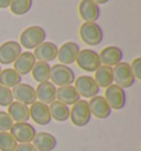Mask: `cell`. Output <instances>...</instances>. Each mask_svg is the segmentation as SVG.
Wrapping results in <instances>:
<instances>
[{
	"label": "cell",
	"instance_id": "obj_1",
	"mask_svg": "<svg viewBox=\"0 0 141 151\" xmlns=\"http://www.w3.org/2000/svg\"><path fill=\"white\" fill-rule=\"evenodd\" d=\"M46 37L45 30L39 25H31L24 29L20 34V45L32 50L44 42Z\"/></svg>",
	"mask_w": 141,
	"mask_h": 151
},
{
	"label": "cell",
	"instance_id": "obj_2",
	"mask_svg": "<svg viewBox=\"0 0 141 151\" xmlns=\"http://www.w3.org/2000/svg\"><path fill=\"white\" fill-rule=\"evenodd\" d=\"M50 80L53 85H58V87L72 85L75 81L74 71L64 64H54L51 66Z\"/></svg>",
	"mask_w": 141,
	"mask_h": 151
},
{
	"label": "cell",
	"instance_id": "obj_3",
	"mask_svg": "<svg viewBox=\"0 0 141 151\" xmlns=\"http://www.w3.org/2000/svg\"><path fill=\"white\" fill-rule=\"evenodd\" d=\"M79 37L85 44L95 46L103 41L104 33L96 22H84L79 28Z\"/></svg>",
	"mask_w": 141,
	"mask_h": 151
},
{
	"label": "cell",
	"instance_id": "obj_4",
	"mask_svg": "<svg viewBox=\"0 0 141 151\" xmlns=\"http://www.w3.org/2000/svg\"><path fill=\"white\" fill-rule=\"evenodd\" d=\"M70 118L72 124L76 127H84L91 122V114L89 110L88 101L79 99L77 103L72 105L70 109Z\"/></svg>",
	"mask_w": 141,
	"mask_h": 151
},
{
	"label": "cell",
	"instance_id": "obj_5",
	"mask_svg": "<svg viewBox=\"0 0 141 151\" xmlns=\"http://www.w3.org/2000/svg\"><path fill=\"white\" fill-rule=\"evenodd\" d=\"M112 77L116 85L121 88H129L135 84V76H133L130 65L126 62H120L112 67Z\"/></svg>",
	"mask_w": 141,
	"mask_h": 151
},
{
	"label": "cell",
	"instance_id": "obj_6",
	"mask_svg": "<svg viewBox=\"0 0 141 151\" xmlns=\"http://www.w3.org/2000/svg\"><path fill=\"white\" fill-rule=\"evenodd\" d=\"M75 62L78 65L79 68H82L83 71L88 72V73L95 72L101 65L98 53L94 50H89V49L79 50Z\"/></svg>",
	"mask_w": 141,
	"mask_h": 151
},
{
	"label": "cell",
	"instance_id": "obj_7",
	"mask_svg": "<svg viewBox=\"0 0 141 151\" xmlns=\"http://www.w3.org/2000/svg\"><path fill=\"white\" fill-rule=\"evenodd\" d=\"M74 87L79 96L84 98H91L99 93V86L95 82L94 77L88 75H81L75 78Z\"/></svg>",
	"mask_w": 141,
	"mask_h": 151
},
{
	"label": "cell",
	"instance_id": "obj_8",
	"mask_svg": "<svg viewBox=\"0 0 141 151\" xmlns=\"http://www.w3.org/2000/svg\"><path fill=\"white\" fill-rule=\"evenodd\" d=\"M10 134L17 142L19 143H31L35 136V128L29 122H16L10 128Z\"/></svg>",
	"mask_w": 141,
	"mask_h": 151
},
{
	"label": "cell",
	"instance_id": "obj_9",
	"mask_svg": "<svg viewBox=\"0 0 141 151\" xmlns=\"http://www.w3.org/2000/svg\"><path fill=\"white\" fill-rule=\"evenodd\" d=\"M104 97L112 109L119 110L124 108L126 105V93L124 88L116 84H112L110 86L106 87Z\"/></svg>",
	"mask_w": 141,
	"mask_h": 151
},
{
	"label": "cell",
	"instance_id": "obj_10",
	"mask_svg": "<svg viewBox=\"0 0 141 151\" xmlns=\"http://www.w3.org/2000/svg\"><path fill=\"white\" fill-rule=\"evenodd\" d=\"M22 52V46L17 41H6L0 44V64H12Z\"/></svg>",
	"mask_w": 141,
	"mask_h": 151
},
{
	"label": "cell",
	"instance_id": "obj_11",
	"mask_svg": "<svg viewBox=\"0 0 141 151\" xmlns=\"http://www.w3.org/2000/svg\"><path fill=\"white\" fill-rule=\"evenodd\" d=\"M29 114L30 118L40 126H46L52 120L49 105H45L41 101H35L32 105H30Z\"/></svg>",
	"mask_w": 141,
	"mask_h": 151
},
{
	"label": "cell",
	"instance_id": "obj_12",
	"mask_svg": "<svg viewBox=\"0 0 141 151\" xmlns=\"http://www.w3.org/2000/svg\"><path fill=\"white\" fill-rule=\"evenodd\" d=\"M11 92H12L13 99H16V101H19L21 104L29 106L37 101L35 89L29 84L20 83L17 86H14L11 89Z\"/></svg>",
	"mask_w": 141,
	"mask_h": 151
},
{
	"label": "cell",
	"instance_id": "obj_13",
	"mask_svg": "<svg viewBox=\"0 0 141 151\" xmlns=\"http://www.w3.org/2000/svg\"><path fill=\"white\" fill-rule=\"evenodd\" d=\"M88 106H89L91 116L96 117L97 119H106L110 116L112 108L109 107L104 96L96 95L91 97L88 101Z\"/></svg>",
	"mask_w": 141,
	"mask_h": 151
},
{
	"label": "cell",
	"instance_id": "obj_14",
	"mask_svg": "<svg viewBox=\"0 0 141 151\" xmlns=\"http://www.w3.org/2000/svg\"><path fill=\"white\" fill-rule=\"evenodd\" d=\"M78 52L79 46L77 43L72 42V41L65 42L58 47L56 59L60 61V64H64V65L73 64L76 61Z\"/></svg>",
	"mask_w": 141,
	"mask_h": 151
},
{
	"label": "cell",
	"instance_id": "obj_15",
	"mask_svg": "<svg viewBox=\"0 0 141 151\" xmlns=\"http://www.w3.org/2000/svg\"><path fill=\"white\" fill-rule=\"evenodd\" d=\"M37 60L34 58L32 52H21V54L17 58V60L13 62V70L19 73L21 76L27 75L31 73Z\"/></svg>",
	"mask_w": 141,
	"mask_h": 151
},
{
	"label": "cell",
	"instance_id": "obj_16",
	"mask_svg": "<svg viewBox=\"0 0 141 151\" xmlns=\"http://www.w3.org/2000/svg\"><path fill=\"white\" fill-rule=\"evenodd\" d=\"M100 63L101 65H107V66H115L116 64L120 63L122 60V51L118 46L109 45L104 47L103 50L98 53Z\"/></svg>",
	"mask_w": 141,
	"mask_h": 151
},
{
	"label": "cell",
	"instance_id": "obj_17",
	"mask_svg": "<svg viewBox=\"0 0 141 151\" xmlns=\"http://www.w3.org/2000/svg\"><path fill=\"white\" fill-rule=\"evenodd\" d=\"M58 47L53 42H43L34 49V58L41 62H52L58 56Z\"/></svg>",
	"mask_w": 141,
	"mask_h": 151
},
{
	"label": "cell",
	"instance_id": "obj_18",
	"mask_svg": "<svg viewBox=\"0 0 141 151\" xmlns=\"http://www.w3.org/2000/svg\"><path fill=\"white\" fill-rule=\"evenodd\" d=\"M78 12L85 22H96L99 18L100 10L93 0H82L78 4Z\"/></svg>",
	"mask_w": 141,
	"mask_h": 151
},
{
	"label": "cell",
	"instance_id": "obj_19",
	"mask_svg": "<svg viewBox=\"0 0 141 151\" xmlns=\"http://www.w3.org/2000/svg\"><path fill=\"white\" fill-rule=\"evenodd\" d=\"M35 89L37 99L45 105H50L54 101H56V87L51 82L39 83Z\"/></svg>",
	"mask_w": 141,
	"mask_h": 151
},
{
	"label": "cell",
	"instance_id": "obj_20",
	"mask_svg": "<svg viewBox=\"0 0 141 151\" xmlns=\"http://www.w3.org/2000/svg\"><path fill=\"white\" fill-rule=\"evenodd\" d=\"M32 145L37 151H52L56 147L58 141H56V138L50 132L40 131L35 134L32 140Z\"/></svg>",
	"mask_w": 141,
	"mask_h": 151
},
{
	"label": "cell",
	"instance_id": "obj_21",
	"mask_svg": "<svg viewBox=\"0 0 141 151\" xmlns=\"http://www.w3.org/2000/svg\"><path fill=\"white\" fill-rule=\"evenodd\" d=\"M79 99H81V96L73 85H67V86L56 88V101H61L66 106L74 105Z\"/></svg>",
	"mask_w": 141,
	"mask_h": 151
},
{
	"label": "cell",
	"instance_id": "obj_22",
	"mask_svg": "<svg viewBox=\"0 0 141 151\" xmlns=\"http://www.w3.org/2000/svg\"><path fill=\"white\" fill-rule=\"evenodd\" d=\"M8 115L13 122H27L30 119L29 107L19 101H12L8 106Z\"/></svg>",
	"mask_w": 141,
	"mask_h": 151
},
{
	"label": "cell",
	"instance_id": "obj_23",
	"mask_svg": "<svg viewBox=\"0 0 141 151\" xmlns=\"http://www.w3.org/2000/svg\"><path fill=\"white\" fill-rule=\"evenodd\" d=\"M94 80L97 83V85L100 87H108L114 83V77H112V67L107 65H100L95 72Z\"/></svg>",
	"mask_w": 141,
	"mask_h": 151
},
{
	"label": "cell",
	"instance_id": "obj_24",
	"mask_svg": "<svg viewBox=\"0 0 141 151\" xmlns=\"http://www.w3.org/2000/svg\"><path fill=\"white\" fill-rule=\"evenodd\" d=\"M22 81V76L17 73L13 68H4L0 72V85L8 88H13L20 84Z\"/></svg>",
	"mask_w": 141,
	"mask_h": 151
},
{
	"label": "cell",
	"instance_id": "obj_25",
	"mask_svg": "<svg viewBox=\"0 0 141 151\" xmlns=\"http://www.w3.org/2000/svg\"><path fill=\"white\" fill-rule=\"evenodd\" d=\"M50 108L51 118H53L56 122H65L70 118V108L68 106L63 104L61 101H54L52 104L49 105Z\"/></svg>",
	"mask_w": 141,
	"mask_h": 151
},
{
	"label": "cell",
	"instance_id": "obj_26",
	"mask_svg": "<svg viewBox=\"0 0 141 151\" xmlns=\"http://www.w3.org/2000/svg\"><path fill=\"white\" fill-rule=\"evenodd\" d=\"M50 71L51 66L49 65V63L37 61L34 64L33 68L31 71V74H32V77H33V80L35 82H37V83H44V82H49L50 81Z\"/></svg>",
	"mask_w": 141,
	"mask_h": 151
},
{
	"label": "cell",
	"instance_id": "obj_27",
	"mask_svg": "<svg viewBox=\"0 0 141 151\" xmlns=\"http://www.w3.org/2000/svg\"><path fill=\"white\" fill-rule=\"evenodd\" d=\"M33 0H11L10 11L16 16H23L32 7Z\"/></svg>",
	"mask_w": 141,
	"mask_h": 151
},
{
	"label": "cell",
	"instance_id": "obj_28",
	"mask_svg": "<svg viewBox=\"0 0 141 151\" xmlns=\"http://www.w3.org/2000/svg\"><path fill=\"white\" fill-rule=\"evenodd\" d=\"M17 146V140L9 131L0 132V151H14Z\"/></svg>",
	"mask_w": 141,
	"mask_h": 151
},
{
	"label": "cell",
	"instance_id": "obj_29",
	"mask_svg": "<svg viewBox=\"0 0 141 151\" xmlns=\"http://www.w3.org/2000/svg\"><path fill=\"white\" fill-rule=\"evenodd\" d=\"M13 101V96L11 88L0 85V106L1 107H8Z\"/></svg>",
	"mask_w": 141,
	"mask_h": 151
},
{
	"label": "cell",
	"instance_id": "obj_30",
	"mask_svg": "<svg viewBox=\"0 0 141 151\" xmlns=\"http://www.w3.org/2000/svg\"><path fill=\"white\" fill-rule=\"evenodd\" d=\"M13 124L14 122L8 115V113L0 110V132L1 131H9Z\"/></svg>",
	"mask_w": 141,
	"mask_h": 151
},
{
	"label": "cell",
	"instance_id": "obj_31",
	"mask_svg": "<svg viewBox=\"0 0 141 151\" xmlns=\"http://www.w3.org/2000/svg\"><path fill=\"white\" fill-rule=\"evenodd\" d=\"M131 72H132L135 78L141 80V58H136L132 61V63L129 64Z\"/></svg>",
	"mask_w": 141,
	"mask_h": 151
},
{
	"label": "cell",
	"instance_id": "obj_32",
	"mask_svg": "<svg viewBox=\"0 0 141 151\" xmlns=\"http://www.w3.org/2000/svg\"><path fill=\"white\" fill-rule=\"evenodd\" d=\"M14 151H37L32 143H19Z\"/></svg>",
	"mask_w": 141,
	"mask_h": 151
},
{
	"label": "cell",
	"instance_id": "obj_33",
	"mask_svg": "<svg viewBox=\"0 0 141 151\" xmlns=\"http://www.w3.org/2000/svg\"><path fill=\"white\" fill-rule=\"evenodd\" d=\"M11 0H0V9H6L10 7Z\"/></svg>",
	"mask_w": 141,
	"mask_h": 151
},
{
	"label": "cell",
	"instance_id": "obj_34",
	"mask_svg": "<svg viewBox=\"0 0 141 151\" xmlns=\"http://www.w3.org/2000/svg\"><path fill=\"white\" fill-rule=\"evenodd\" d=\"M93 1H94L96 4H98V6H99V4H105L106 2H108L109 0H93Z\"/></svg>",
	"mask_w": 141,
	"mask_h": 151
},
{
	"label": "cell",
	"instance_id": "obj_35",
	"mask_svg": "<svg viewBox=\"0 0 141 151\" xmlns=\"http://www.w3.org/2000/svg\"><path fill=\"white\" fill-rule=\"evenodd\" d=\"M0 72H1V67H0Z\"/></svg>",
	"mask_w": 141,
	"mask_h": 151
}]
</instances>
